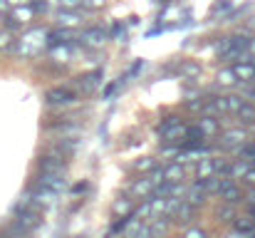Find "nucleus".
Segmentation results:
<instances>
[{
  "mask_svg": "<svg viewBox=\"0 0 255 238\" xmlns=\"http://www.w3.org/2000/svg\"><path fill=\"white\" fill-rule=\"evenodd\" d=\"M45 45H50V32L45 27H30L15 40L12 52L22 60H32L45 50Z\"/></svg>",
  "mask_w": 255,
  "mask_h": 238,
  "instance_id": "f257e3e1",
  "label": "nucleus"
},
{
  "mask_svg": "<svg viewBox=\"0 0 255 238\" xmlns=\"http://www.w3.org/2000/svg\"><path fill=\"white\" fill-rule=\"evenodd\" d=\"M186 127H188V124H183L178 117H166V119L156 127V134H159V139H161L164 144H178V142L186 139Z\"/></svg>",
  "mask_w": 255,
  "mask_h": 238,
  "instance_id": "f03ea898",
  "label": "nucleus"
},
{
  "mask_svg": "<svg viewBox=\"0 0 255 238\" xmlns=\"http://www.w3.org/2000/svg\"><path fill=\"white\" fill-rule=\"evenodd\" d=\"M35 15H37V10H35V5H32V2L12 5V7L7 10V15H5V22H7L10 27H22V25L32 22V17H35Z\"/></svg>",
  "mask_w": 255,
  "mask_h": 238,
  "instance_id": "7ed1b4c3",
  "label": "nucleus"
},
{
  "mask_svg": "<svg viewBox=\"0 0 255 238\" xmlns=\"http://www.w3.org/2000/svg\"><path fill=\"white\" fill-rule=\"evenodd\" d=\"M248 132L243 127H233V129H226L218 134V147L221 149H231V152H238L246 142H248Z\"/></svg>",
  "mask_w": 255,
  "mask_h": 238,
  "instance_id": "20e7f679",
  "label": "nucleus"
},
{
  "mask_svg": "<svg viewBox=\"0 0 255 238\" xmlns=\"http://www.w3.org/2000/svg\"><path fill=\"white\" fill-rule=\"evenodd\" d=\"M45 102L50 107H67V104L77 102V92L72 87H50L45 92Z\"/></svg>",
  "mask_w": 255,
  "mask_h": 238,
  "instance_id": "39448f33",
  "label": "nucleus"
},
{
  "mask_svg": "<svg viewBox=\"0 0 255 238\" xmlns=\"http://www.w3.org/2000/svg\"><path fill=\"white\" fill-rule=\"evenodd\" d=\"M216 196H221V201H228V204H238V201H243V191H241V186H238V181L233 179V176H221V186H218V194Z\"/></svg>",
  "mask_w": 255,
  "mask_h": 238,
  "instance_id": "423d86ee",
  "label": "nucleus"
},
{
  "mask_svg": "<svg viewBox=\"0 0 255 238\" xmlns=\"http://www.w3.org/2000/svg\"><path fill=\"white\" fill-rule=\"evenodd\" d=\"M77 40H80L85 47H89V50H97V47H102V45L109 40V32H107L102 25H94V27H85Z\"/></svg>",
  "mask_w": 255,
  "mask_h": 238,
  "instance_id": "0eeeda50",
  "label": "nucleus"
},
{
  "mask_svg": "<svg viewBox=\"0 0 255 238\" xmlns=\"http://www.w3.org/2000/svg\"><path fill=\"white\" fill-rule=\"evenodd\" d=\"M35 226H40V214L25 209V211L17 214V219H15V224H12L10 231H15V234H30Z\"/></svg>",
  "mask_w": 255,
  "mask_h": 238,
  "instance_id": "6e6552de",
  "label": "nucleus"
},
{
  "mask_svg": "<svg viewBox=\"0 0 255 238\" xmlns=\"http://www.w3.org/2000/svg\"><path fill=\"white\" fill-rule=\"evenodd\" d=\"M154 189H156V181H154L151 174H146V176H139V179L129 186V194H131L134 199H149V196L154 194Z\"/></svg>",
  "mask_w": 255,
  "mask_h": 238,
  "instance_id": "1a4fd4ad",
  "label": "nucleus"
},
{
  "mask_svg": "<svg viewBox=\"0 0 255 238\" xmlns=\"http://www.w3.org/2000/svg\"><path fill=\"white\" fill-rule=\"evenodd\" d=\"M102 79H104V72H102V70H89V72L77 77V89H80L82 94H89V92H94V89L102 84Z\"/></svg>",
  "mask_w": 255,
  "mask_h": 238,
  "instance_id": "9d476101",
  "label": "nucleus"
},
{
  "mask_svg": "<svg viewBox=\"0 0 255 238\" xmlns=\"http://www.w3.org/2000/svg\"><path fill=\"white\" fill-rule=\"evenodd\" d=\"M40 171H55V174H65L67 171V161L62 154H47V157H40L37 161Z\"/></svg>",
  "mask_w": 255,
  "mask_h": 238,
  "instance_id": "9b49d317",
  "label": "nucleus"
},
{
  "mask_svg": "<svg viewBox=\"0 0 255 238\" xmlns=\"http://www.w3.org/2000/svg\"><path fill=\"white\" fill-rule=\"evenodd\" d=\"M30 196H32V206H42V209H47V206H52V204L57 201V191L50 189V186H42V184H40V189H35Z\"/></svg>",
  "mask_w": 255,
  "mask_h": 238,
  "instance_id": "f8f14e48",
  "label": "nucleus"
},
{
  "mask_svg": "<svg viewBox=\"0 0 255 238\" xmlns=\"http://www.w3.org/2000/svg\"><path fill=\"white\" fill-rule=\"evenodd\" d=\"M196 216H198V206H193V204H188V201L183 199V204H181V206L176 209V214L171 216V224H193Z\"/></svg>",
  "mask_w": 255,
  "mask_h": 238,
  "instance_id": "ddd939ff",
  "label": "nucleus"
},
{
  "mask_svg": "<svg viewBox=\"0 0 255 238\" xmlns=\"http://www.w3.org/2000/svg\"><path fill=\"white\" fill-rule=\"evenodd\" d=\"M208 196H211V194L206 191V186H203V184H201V179H198L196 184H191V186L186 189V196H183V199H186L188 204H193V206H203Z\"/></svg>",
  "mask_w": 255,
  "mask_h": 238,
  "instance_id": "4468645a",
  "label": "nucleus"
},
{
  "mask_svg": "<svg viewBox=\"0 0 255 238\" xmlns=\"http://www.w3.org/2000/svg\"><path fill=\"white\" fill-rule=\"evenodd\" d=\"M57 22H60V27H77L82 22V15H80L77 7H60Z\"/></svg>",
  "mask_w": 255,
  "mask_h": 238,
  "instance_id": "2eb2a0df",
  "label": "nucleus"
},
{
  "mask_svg": "<svg viewBox=\"0 0 255 238\" xmlns=\"http://www.w3.org/2000/svg\"><path fill=\"white\" fill-rule=\"evenodd\" d=\"M40 184H42V186L55 189L57 194H60V191H65V186H67L65 174H55V171H40Z\"/></svg>",
  "mask_w": 255,
  "mask_h": 238,
  "instance_id": "dca6fc26",
  "label": "nucleus"
},
{
  "mask_svg": "<svg viewBox=\"0 0 255 238\" xmlns=\"http://www.w3.org/2000/svg\"><path fill=\"white\" fill-rule=\"evenodd\" d=\"M233 72H236L238 82H253L255 79V62H251V60H238V62L233 65Z\"/></svg>",
  "mask_w": 255,
  "mask_h": 238,
  "instance_id": "f3484780",
  "label": "nucleus"
},
{
  "mask_svg": "<svg viewBox=\"0 0 255 238\" xmlns=\"http://www.w3.org/2000/svg\"><path fill=\"white\" fill-rule=\"evenodd\" d=\"M198 127L203 129L206 137H218V134H221V119L213 117V114H203V117H198Z\"/></svg>",
  "mask_w": 255,
  "mask_h": 238,
  "instance_id": "a211bd4d",
  "label": "nucleus"
},
{
  "mask_svg": "<svg viewBox=\"0 0 255 238\" xmlns=\"http://www.w3.org/2000/svg\"><path fill=\"white\" fill-rule=\"evenodd\" d=\"M164 169V181H183L186 179V166H183V161H171L166 166H161Z\"/></svg>",
  "mask_w": 255,
  "mask_h": 238,
  "instance_id": "6ab92c4d",
  "label": "nucleus"
},
{
  "mask_svg": "<svg viewBox=\"0 0 255 238\" xmlns=\"http://www.w3.org/2000/svg\"><path fill=\"white\" fill-rule=\"evenodd\" d=\"M233 117H238V122H241V124H255V104L246 99V102H243V107H241Z\"/></svg>",
  "mask_w": 255,
  "mask_h": 238,
  "instance_id": "aec40b11",
  "label": "nucleus"
},
{
  "mask_svg": "<svg viewBox=\"0 0 255 238\" xmlns=\"http://www.w3.org/2000/svg\"><path fill=\"white\" fill-rule=\"evenodd\" d=\"M203 139H208V137L203 134V129H201L198 124L186 127V139H183V144H203Z\"/></svg>",
  "mask_w": 255,
  "mask_h": 238,
  "instance_id": "412c9836",
  "label": "nucleus"
},
{
  "mask_svg": "<svg viewBox=\"0 0 255 238\" xmlns=\"http://www.w3.org/2000/svg\"><path fill=\"white\" fill-rule=\"evenodd\" d=\"M178 75H181V77H186V79L198 77V75H201V65H198V62H193V60H186V62H181V65H178Z\"/></svg>",
  "mask_w": 255,
  "mask_h": 238,
  "instance_id": "4be33fe9",
  "label": "nucleus"
},
{
  "mask_svg": "<svg viewBox=\"0 0 255 238\" xmlns=\"http://www.w3.org/2000/svg\"><path fill=\"white\" fill-rule=\"evenodd\" d=\"M216 216L218 221H236V204H228V201H221V206L216 209Z\"/></svg>",
  "mask_w": 255,
  "mask_h": 238,
  "instance_id": "5701e85b",
  "label": "nucleus"
},
{
  "mask_svg": "<svg viewBox=\"0 0 255 238\" xmlns=\"http://www.w3.org/2000/svg\"><path fill=\"white\" fill-rule=\"evenodd\" d=\"M112 211H114V214L127 216V214H131V211H134V204H131V199H129V196H122V199H117V201H114Z\"/></svg>",
  "mask_w": 255,
  "mask_h": 238,
  "instance_id": "b1692460",
  "label": "nucleus"
},
{
  "mask_svg": "<svg viewBox=\"0 0 255 238\" xmlns=\"http://www.w3.org/2000/svg\"><path fill=\"white\" fill-rule=\"evenodd\" d=\"M218 84H223V87H233V84H241L238 77H236V72H233V67H226V70H221L218 72Z\"/></svg>",
  "mask_w": 255,
  "mask_h": 238,
  "instance_id": "393cba45",
  "label": "nucleus"
},
{
  "mask_svg": "<svg viewBox=\"0 0 255 238\" xmlns=\"http://www.w3.org/2000/svg\"><path fill=\"white\" fill-rule=\"evenodd\" d=\"M226 97V109H228V114H236L241 107H243V102H246V97H241V94H223Z\"/></svg>",
  "mask_w": 255,
  "mask_h": 238,
  "instance_id": "a878e982",
  "label": "nucleus"
},
{
  "mask_svg": "<svg viewBox=\"0 0 255 238\" xmlns=\"http://www.w3.org/2000/svg\"><path fill=\"white\" fill-rule=\"evenodd\" d=\"M156 166H159V161H156L154 157H144V159H139V161L134 164V169L141 171V174H149V171H154Z\"/></svg>",
  "mask_w": 255,
  "mask_h": 238,
  "instance_id": "bb28decb",
  "label": "nucleus"
},
{
  "mask_svg": "<svg viewBox=\"0 0 255 238\" xmlns=\"http://www.w3.org/2000/svg\"><path fill=\"white\" fill-rule=\"evenodd\" d=\"M12 47H15V37H12L7 30H2V32H0V50H2V52H12Z\"/></svg>",
  "mask_w": 255,
  "mask_h": 238,
  "instance_id": "cd10ccee",
  "label": "nucleus"
},
{
  "mask_svg": "<svg viewBox=\"0 0 255 238\" xmlns=\"http://www.w3.org/2000/svg\"><path fill=\"white\" fill-rule=\"evenodd\" d=\"M238 157L241 159H248L251 164L255 161V142H246L241 149H238Z\"/></svg>",
  "mask_w": 255,
  "mask_h": 238,
  "instance_id": "c85d7f7f",
  "label": "nucleus"
},
{
  "mask_svg": "<svg viewBox=\"0 0 255 238\" xmlns=\"http://www.w3.org/2000/svg\"><path fill=\"white\" fill-rule=\"evenodd\" d=\"M231 45H233V37H221V40L213 45V50H216V55L221 57V55H226V52H228V47H231Z\"/></svg>",
  "mask_w": 255,
  "mask_h": 238,
  "instance_id": "c756f323",
  "label": "nucleus"
},
{
  "mask_svg": "<svg viewBox=\"0 0 255 238\" xmlns=\"http://www.w3.org/2000/svg\"><path fill=\"white\" fill-rule=\"evenodd\" d=\"M107 0H82V10H102Z\"/></svg>",
  "mask_w": 255,
  "mask_h": 238,
  "instance_id": "7c9ffc66",
  "label": "nucleus"
},
{
  "mask_svg": "<svg viewBox=\"0 0 255 238\" xmlns=\"http://www.w3.org/2000/svg\"><path fill=\"white\" fill-rule=\"evenodd\" d=\"M112 40H127V30H124L119 22L112 25Z\"/></svg>",
  "mask_w": 255,
  "mask_h": 238,
  "instance_id": "2f4dec72",
  "label": "nucleus"
},
{
  "mask_svg": "<svg viewBox=\"0 0 255 238\" xmlns=\"http://www.w3.org/2000/svg\"><path fill=\"white\" fill-rule=\"evenodd\" d=\"M186 109L201 114V112H203V97H201V99H191V102H186Z\"/></svg>",
  "mask_w": 255,
  "mask_h": 238,
  "instance_id": "473e14b6",
  "label": "nucleus"
},
{
  "mask_svg": "<svg viewBox=\"0 0 255 238\" xmlns=\"http://www.w3.org/2000/svg\"><path fill=\"white\" fill-rule=\"evenodd\" d=\"M183 236H188V238H206V231H203V229H186V231H183Z\"/></svg>",
  "mask_w": 255,
  "mask_h": 238,
  "instance_id": "72a5a7b5",
  "label": "nucleus"
},
{
  "mask_svg": "<svg viewBox=\"0 0 255 238\" xmlns=\"http://www.w3.org/2000/svg\"><path fill=\"white\" fill-rule=\"evenodd\" d=\"M228 7H231V0H221V2H216V5H213L211 15H216V12H223V10H228Z\"/></svg>",
  "mask_w": 255,
  "mask_h": 238,
  "instance_id": "f704fd0d",
  "label": "nucleus"
},
{
  "mask_svg": "<svg viewBox=\"0 0 255 238\" xmlns=\"http://www.w3.org/2000/svg\"><path fill=\"white\" fill-rule=\"evenodd\" d=\"M60 2V7H82V0H57Z\"/></svg>",
  "mask_w": 255,
  "mask_h": 238,
  "instance_id": "c9c22d12",
  "label": "nucleus"
},
{
  "mask_svg": "<svg viewBox=\"0 0 255 238\" xmlns=\"http://www.w3.org/2000/svg\"><path fill=\"white\" fill-rule=\"evenodd\" d=\"M243 199H246V204H248V206H255V186H251V189L243 194Z\"/></svg>",
  "mask_w": 255,
  "mask_h": 238,
  "instance_id": "e433bc0d",
  "label": "nucleus"
},
{
  "mask_svg": "<svg viewBox=\"0 0 255 238\" xmlns=\"http://www.w3.org/2000/svg\"><path fill=\"white\" fill-rule=\"evenodd\" d=\"M243 179H246L251 186H255V166H251V169L246 171V176H243Z\"/></svg>",
  "mask_w": 255,
  "mask_h": 238,
  "instance_id": "4c0bfd02",
  "label": "nucleus"
},
{
  "mask_svg": "<svg viewBox=\"0 0 255 238\" xmlns=\"http://www.w3.org/2000/svg\"><path fill=\"white\" fill-rule=\"evenodd\" d=\"M87 189H89L87 184H75V186H72V194H85Z\"/></svg>",
  "mask_w": 255,
  "mask_h": 238,
  "instance_id": "58836bf2",
  "label": "nucleus"
},
{
  "mask_svg": "<svg viewBox=\"0 0 255 238\" xmlns=\"http://www.w3.org/2000/svg\"><path fill=\"white\" fill-rule=\"evenodd\" d=\"M0 10L7 12V10H10V2H7V0H0Z\"/></svg>",
  "mask_w": 255,
  "mask_h": 238,
  "instance_id": "ea45409f",
  "label": "nucleus"
},
{
  "mask_svg": "<svg viewBox=\"0 0 255 238\" xmlns=\"http://www.w3.org/2000/svg\"><path fill=\"white\" fill-rule=\"evenodd\" d=\"M7 2H10V7H12V5H25V2H32V0H7Z\"/></svg>",
  "mask_w": 255,
  "mask_h": 238,
  "instance_id": "a19ab883",
  "label": "nucleus"
},
{
  "mask_svg": "<svg viewBox=\"0 0 255 238\" xmlns=\"http://www.w3.org/2000/svg\"><path fill=\"white\" fill-rule=\"evenodd\" d=\"M5 15H7V12H2V10H0V22H2V20H5Z\"/></svg>",
  "mask_w": 255,
  "mask_h": 238,
  "instance_id": "79ce46f5",
  "label": "nucleus"
},
{
  "mask_svg": "<svg viewBox=\"0 0 255 238\" xmlns=\"http://www.w3.org/2000/svg\"><path fill=\"white\" fill-rule=\"evenodd\" d=\"M253 166H255V161H253Z\"/></svg>",
  "mask_w": 255,
  "mask_h": 238,
  "instance_id": "37998d69",
  "label": "nucleus"
},
{
  "mask_svg": "<svg viewBox=\"0 0 255 238\" xmlns=\"http://www.w3.org/2000/svg\"><path fill=\"white\" fill-rule=\"evenodd\" d=\"M164 2H166V0H164Z\"/></svg>",
  "mask_w": 255,
  "mask_h": 238,
  "instance_id": "c03bdc74",
  "label": "nucleus"
}]
</instances>
